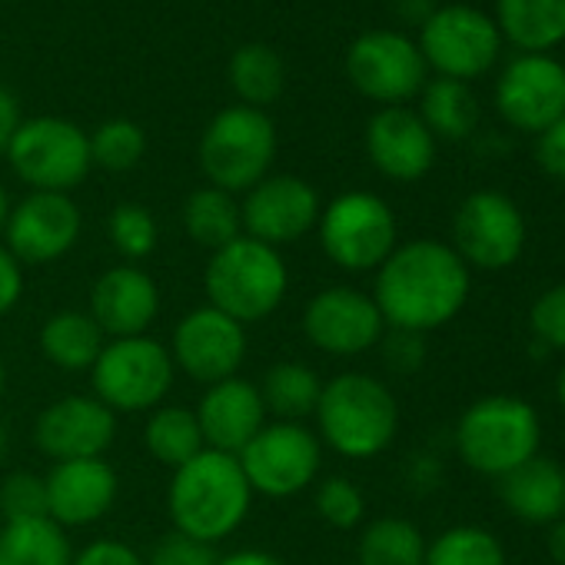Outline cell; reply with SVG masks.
<instances>
[{"instance_id":"cell-14","label":"cell","mask_w":565,"mask_h":565,"mask_svg":"<svg viewBox=\"0 0 565 565\" xmlns=\"http://www.w3.org/2000/svg\"><path fill=\"white\" fill-rule=\"evenodd\" d=\"M323 213V200L313 183L294 173H269L253 190L243 193L239 216L243 233L282 249L297 239H303L310 230H317Z\"/></svg>"},{"instance_id":"cell-10","label":"cell","mask_w":565,"mask_h":565,"mask_svg":"<svg viewBox=\"0 0 565 565\" xmlns=\"http://www.w3.org/2000/svg\"><path fill=\"white\" fill-rule=\"evenodd\" d=\"M236 459L253 495L290 499L320 482L323 443L317 429L303 423L273 419L249 439V446Z\"/></svg>"},{"instance_id":"cell-53","label":"cell","mask_w":565,"mask_h":565,"mask_svg":"<svg viewBox=\"0 0 565 565\" xmlns=\"http://www.w3.org/2000/svg\"><path fill=\"white\" fill-rule=\"evenodd\" d=\"M562 482H565V466H562Z\"/></svg>"},{"instance_id":"cell-44","label":"cell","mask_w":565,"mask_h":565,"mask_svg":"<svg viewBox=\"0 0 565 565\" xmlns=\"http://www.w3.org/2000/svg\"><path fill=\"white\" fill-rule=\"evenodd\" d=\"M24 297V266L0 243V320H4Z\"/></svg>"},{"instance_id":"cell-42","label":"cell","mask_w":565,"mask_h":565,"mask_svg":"<svg viewBox=\"0 0 565 565\" xmlns=\"http://www.w3.org/2000/svg\"><path fill=\"white\" fill-rule=\"evenodd\" d=\"M71 565H147L143 555L120 542V539H97L90 545H84L81 552H74Z\"/></svg>"},{"instance_id":"cell-13","label":"cell","mask_w":565,"mask_h":565,"mask_svg":"<svg viewBox=\"0 0 565 565\" xmlns=\"http://www.w3.org/2000/svg\"><path fill=\"white\" fill-rule=\"evenodd\" d=\"M525 220L522 210L499 190L469 193L452 216V249L466 266L505 269L522 256Z\"/></svg>"},{"instance_id":"cell-9","label":"cell","mask_w":565,"mask_h":565,"mask_svg":"<svg viewBox=\"0 0 565 565\" xmlns=\"http://www.w3.org/2000/svg\"><path fill=\"white\" fill-rule=\"evenodd\" d=\"M4 157L18 180L41 193H71L94 170L90 134L74 120L51 114L21 120Z\"/></svg>"},{"instance_id":"cell-41","label":"cell","mask_w":565,"mask_h":565,"mask_svg":"<svg viewBox=\"0 0 565 565\" xmlns=\"http://www.w3.org/2000/svg\"><path fill=\"white\" fill-rule=\"evenodd\" d=\"M383 347V360L393 373L399 376H413L423 370L426 363V337L423 333H409V330H390L380 340Z\"/></svg>"},{"instance_id":"cell-33","label":"cell","mask_w":565,"mask_h":565,"mask_svg":"<svg viewBox=\"0 0 565 565\" xmlns=\"http://www.w3.org/2000/svg\"><path fill=\"white\" fill-rule=\"evenodd\" d=\"M426 539L423 529L403 515H383L370 522L356 545V565H423Z\"/></svg>"},{"instance_id":"cell-2","label":"cell","mask_w":565,"mask_h":565,"mask_svg":"<svg viewBox=\"0 0 565 565\" xmlns=\"http://www.w3.org/2000/svg\"><path fill=\"white\" fill-rule=\"evenodd\" d=\"M253 489L239 469L236 456L203 449L180 469H173L167 489V509L177 532L200 542L230 539L249 515Z\"/></svg>"},{"instance_id":"cell-24","label":"cell","mask_w":565,"mask_h":565,"mask_svg":"<svg viewBox=\"0 0 565 565\" xmlns=\"http://www.w3.org/2000/svg\"><path fill=\"white\" fill-rule=\"evenodd\" d=\"M495 489H499L502 505L522 522L548 525L558 515H565L562 466L545 456H532L522 466L509 469L505 476L495 479Z\"/></svg>"},{"instance_id":"cell-22","label":"cell","mask_w":565,"mask_h":565,"mask_svg":"<svg viewBox=\"0 0 565 565\" xmlns=\"http://www.w3.org/2000/svg\"><path fill=\"white\" fill-rule=\"evenodd\" d=\"M370 163L396 183L423 180L436 163V137L409 107H380L366 124Z\"/></svg>"},{"instance_id":"cell-5","label":"cell","mask_w":565,"mask_h":565,"mask_svg":"<svg viewBox=\"0 0 565 565\" xmlns=\"http://www.w3.org/2000/svg\"><path fill=\"white\" fill-rule=\"evenodd\" d=\"M542 423L539 413L519 396H482L456 423L459 459L482 476H505L525 459L539 456Z\"/></svg>"},{"instance_id":"cell-23","label":"cell","mask_w":565,"mask_h":565,"mask_svg":"<svg viewBox=\"0 0 565 565\" xmlns=\"http://www.w3.org/2000/svg\"><path fill=\"white\" fill-rule=\"evenodd\" d=\"M193 413L203 433V446L226 456H239L269 416L256 383L243 376H230L223 383L206 386Z\"/></svg>"},{"instance_id":"cell-46","label":"cell","mask_w":565,"mask_h":565,"mask_svg":"<svg viewBox=\"0 0 565 565\" xmlns=\"http://www.w3.org/2000/svg\"><path fill=\"white\" fill-rule=\"evenodd\" d=\"M216 565H287V562L273 552H263V548H239V552L220 555Z\"/></svg>"},{"instance_id":"cell-32","label":"cell","mask_w":565,"mask_h":565,"mask_svg":"<svg viewBox=\"0 0 565 565\" xmlns=\"http://www.w3.org/2000/svg\"><path fill=\"white\" fill-rule=\"evenodd\" d=\"M143 446L160 466H170V469H180L183 462H190L193 456L206 449L196 413L186 406H167V403L150 413L143 426Z\"/></svg>"},{"instance_id":"cell-48","label":"cell","mask_w":565,"mask_h":565,"mask_svg":"<svg viewBox=\"0 0 565 565\" xmlns=\"http://www.w3.org/2000/svg\"><path fill=\"white\" fill-rule=\"evenodd\" d=\"M396 11L403 14V21L423 24L436 11V4H433V0H396Z\"/></svg>"},{"instance_id":"cell-25","label":"cell","mask_w":565,"mask_h":565,"mask_svg":"<svg viewBox=\"0 0 565 565\" xmlns=\"http://www.w3.org/2000/svg\"><path fill=\"white\" fill-rule=\"evenodd\" d=\"M495 28L522 54H548L565 41V0H495Z\"/></svg>"},{"instance_id":"cell-39","label":"cell","mask_w":565,"mask_h":565,"mask_svg":"<svg viewBox=\"0 0 565 565\" xmlns=\"http://www.w3.org/2000/svg\"><path fill=\"white\" fill-rule=\"evenodd\" d=\"M529 327L545 350H565V282H555L529 310Z\"/></svg>"},{"instance_id":"cell-34","label":"cell","mask_w":565,"mask_h":565,"mask_svg":"<svg viewBox=\"0 0 565 565\" xmlns=\"http://www.w3.org/2000/svg\"><path fill=\"white\" fill-rule=\"evenodd\" d=\"M423 565H509L502 542L482 525H452L426 542Z\"/></svg>"},{"instance_id":"cell-4","label":"cell","mask_w":565,"mask_h":565,"mask_svg":"<svg viewBox=\"0 0 565 565\" xmlns=\"http://www.w3.org/2000/svg\"><path fill=\"white\" fill-rule=\"evenodd\" d=\"M290 290V269L279 249L253 239L236 236L223 249L210 253L203 269V294L206 307L226 313L239 327L259 323L273 317Z\"/></svg>"},{"instance_id":"cell-3","label":"cell","mask_w":565,"mask_h":565,"mask_svg":"<svg viewBox=\"0 0 565 565\" xmlns=\"http://www.w3.org/2000/svg\"><path fill=\"white\" fill-rule=\"evenodd\" d=\"M313 416L320 443L356 462L383 456L399 429V403L393 390L370 373H340L323 383Z\"/></svg>"},{"instance_id":"cell-26","label":"cell","mask_w":565,"mask_h":565,"mask_svg":"<svg viewBox=\"0 0 565 565\" xmlns=\"http://www.w3.org/2000/svg\"><path fill=\"white\" fill-rule=\"evenodd\" d=\"M107 347L104 330L84 310H61L44 320L41 327V353L47 363L67 373H84L97 363L100 350Z\"/></svg>"},{"instance_id":"cell-51","label":"cell","mask_w":565,"mask_h":565,"mask_svg":"<svg viewBox=\"0 0 565 565\" xmlns=\"http://www.w3.org/2000/svg\"><path fill=\"white\" fill-rule=\"evenodd\" d=\"M4 456H8V429L0 423V466H4Z\"/></svg>"},{"instance_id":"cell-35","label":"cell","mask_w":565,"mask_h":565,"mask_svg":"<svg viewBox=\"0 0 565 565\" xmlns=\"http://www.w3.org/2000/svg\"><path fill=\"white\" fill-rule=\"evenodd\" d=\"M143 153H147V134L127 117L104 120L90 134V163L107 173L134 170L143 160Z\"/></svg>"},{"instance_id":"cell-8","label":"cell","mask_w":565,"mask_h":565,"mask_svg":"<svg viewBox=\"0 0 565 565\" xmlns=\"http://www.w3.org/2000/svg\"><path fill=\"white\" fill-rule=\"evenodd\" d=\"M177 380L170 350L147 337L107 340L97 363L90 366L94 396L117 413H153L163 406Z\"/></svg>"},{"instance_id":"cell-30","label":"cell","mask_w":565,"mask_h":565,"mask_svg":"<svg viewBox=\"0 0 565 565\" xmlns=\"http://www.w3.org/2000/svg\"><path fill=\"white\" fill-rule=\"evenodd\" d=\"M226 77H230V87L239 97V104L256 107V110H266L269 104H276L282 87H287V67H282V57L266 44L236 47L230 57Z\"/></svg>"},{"instance_id":"cell-20","label":"cell","mask_w":565,"mask_h":565,"mask_svg":"<svg viewBox=\"0 0 565 565\" xmlns=\"http://www.w3.org/2000/svg\"><path fill=\"white\" fill-rule=\"evenodd\" d=\"M87 313L107 340L147 337L160 317V287L137 263H120L97 276Z\"/></svg>"},{"instance_id":"cell-27","label":"cell","mask_w":565,"mask_h":565,"mask_svg":"<svg viewBox=\"0 0 565 565\" xmlns=\"http://www.w3.org/2000/svg\"><path fill=\"white\" fill-rule=\"evenodd\" d=\"M256 390L263 396L266 413H273L282 423H303L307 416L317 413L323 380L313 366H307L300 360H282L263 373Z\"/></svg>"},{"instance_id":"cell-1","label":"cell","mask_w":565,"mask_h":565,"mask_svg":"<svg viewBox=\"0 0 565 565\" xmlns=\"http://www.w3.org/2000/svg\"><path fill=\"white\" fill-rule=\"evenodd\" d=\"M469 266L443 239L399 243L376 269L373 303L386 330L433 333L456 320L469 300Z\"/></svg>"},{"instance_id":"cell-6","label":"cell","mask_w":565,"mask_h":565,"mask_svg":"<svg viewBox=\"0 0 565 565\" xmlns=\"http://www.w3.org/2000/svg\"><path fill=\"white\" fill-rule=\"evenodd\" d=\"M276 124L266 110L233 104L223 107L200 137V170L210 186L246 193L269 177L276 160Z\"/></svg>"},{"instance_id":"cell-47","label":"cell","mask_w":565,"mask_h":565,"mask_svg":"<svg viewBox=\"0 0 565 565\" xmlns=\"http://www.w3.org/2000/svg\"><path fill=\"white\" fill-rule=\"evenodd\" d=\"M545 548H548V555H552L555 565H565V515H558L555 522H548Z\"/></svg>"},{"instance_id":"cell-11","label":"cell","mask_w":565,"mask_h":565,"mask_svg":"<svg viewBox=\"0 0 565 565\" xmlns=\"http://www.w3.org/2000/svg\"><path fill=\"white\" fill-rule=\"evenodd\" d=\"M423 61L429 71L449 81H476L486 71H492L502 38L499 28L489 14L469 4H446L436 8L423 24H419V41H416Z\"/></svg>"},{"instance_id":"cell-15","label":"cell","mask_w":565,"mask_h":565,"mask_svg":"<svg viewBox=\"0 0 565 565\" xmlns=\"http://www.w3.org/2000/svg\"><path fill=\"white\" fill-rule=\"evenodd\" d=\"M167 350L183 376L213 386L239 373L246 360V327L213 307H196L173 327Z\"/></svg>"},{"instance_id":"cell-45","label":"cell","mask_w":565,"mask_h":565,"mask_svg":"<svg viewBox=\"0 0 565 565\" xmlns=\"http://www.w3.org/2000/svg\"><path fill=\"white\" fill-rule=\"evenodd\" d=\"M21 107H18V100H14V94L8 90V87H0V157L8 153V147H11V140H14V134H18V127H21Z\"/></svg>"},{"instance_id":"cell-29","label":"cell","mask_w":565,"mask_h":565,"mask_svg":"<svg viewBox=\"0 0 565 565\" xmlns=\"http://www.w3.org/2000/svg\"><path fill=\"white\" fill-rule=\"evenodd\" d=\"M183 230L186 236L216 253L236 236H243V216H239V200L226 190L216 186H200L183 200Z\"/></svg>"},{"instance_id":"cell-12","label":"cell","mask_w":565,"mask_h":565,"mask_svg":"<svg viewBox=\"0 0 565 565\" xmlns=\"http://www.w3.org/2000/svg\"><path fill=\"white\" fill-rule=\"evenodd\" d=\"M350 84L380 107H406L426 87L429 67L413 38L399 31H366L347 51Z\"/></svg>"},{"instance_id":"cell-50","label":"cell","mask_w":565,"mask_h":565,"mask_svg":"<svg viewBox=\"0 0 565 565\" xmlns=\"http://www.w3.org/2000/svg\"><path fill=\"white\" fill-rule=\"evenodd\" d=\"M555 396H558V403H562V409H565V366L558 370V380H555Z\"/></svg>"},{"instance_id":"cell-43","label":"cell","mask_w":565,"mask_h":565,"mask_svg":"<svg viewBox=\"0 0 565 565\" xmlns=\"http://www.w3.org/2000/svg\"><path fill=\"white\" fill-rule=\"evenodd\" d=\"M535 163L548 177L565 180V114L535 137Z\"/></svg>"},{"instance_id":"cell-18","label":"cell","mask_w":565,"mask_h":565,"mask_svg":"<svg viewBox=\"0 0 565 565\" xmlns=\"http://www.w3.org/2000/svg\"><path fill=\"white\" fill-rule=\"evenodd\" d=\"M386 333L373 297L356 287H327L303 310V337L327 356H363Z\"/></svg>"},{"instance_id":"cell-31","label":"cell","mask_w":565,"mask_h":565,"mask_svg":"<svg viewBox=\"0 0 565 565\" xmlns=\"http://www.w3.org/2000/svg\"><path fill=\"white\" fill-rule=\"evenodd\" d=\"M416 114L423 117L429 134L443 137V140H466L479 124V104H476L469 84L449 81V77L426 81V87L419 90Z\"/></svg>"},{"instance_id":"cell-52","label":"cell","mask_w":565,"mask_h":565,"mask_svg":"<svg viewBox=\"0 0 565 565\" xmlns=\"http://www.w3.org/2000/svg\"><path fill=\"white\" fill-rule=\"evenodd\" d=\"M4 383H8V370H4V356H0V396H4Z\"/></svg>"},{"instance_id":"cell-21","label":"cell","mask_w":565,"mask_h":565,"mask_svg":"<svg viewBox=\"0 0 565 565\" xmlns=\"http://www.w3.org/2000/svg\"><path fill=\"white\" fill-rule=\"evenodd\" d=\"M47 486V519L61 529H84L100 522L120 492L117 469L107 459H71L54 462L44 476Z\"/></svg>"},{"instance_id":"cell-16","label":"cell","mask_w":565,"mask_h":565,"mask_svg":"<svg viewBox=\"0 0 565 565\" xmlns=\"http://www.w3.org/2000/svg\"><path fill=\"white\" fill-rule=\"evenodd\" d=\"M495 110L509 127L539 137L565 114V67L548 54H519L495 81Z\"/></svg>"},{"instance_id":"cell-19","label":"cell","mask_w":565,"mask_h":565,"mask_svg":"<svg viewBox=\"0 0 565 565\" xmlns=\"http://www.w3.org/2000/svg\"><path fill=\"white\" fill-rule=\"evenodd\" d=\"M117 439V416L90 393L54 399L34 423V446L51 462L104 459Z\"/></svg>"},{"instance_id":"cell-40","label":"cell","mask_w":565,"mask_h":565,"mask_svg":"<svg viewBox=\"0 0 565 565\" xmlns=\"http://www.w3.org/2000/svg\"><path fill=\"white\" fill-rule=\"evenodd\" d=\"M216 558H220L216 545L170 529L167 535H160L153 542V548L143 562L147 565H216Z\"/></svg>"},{"instance_id":"cell-49","label":"cell","mask_w":565,"mask_h":565,"mask_svg":"<svg viewBox=\"0 0 565 565\" xmlns=\"http://www.w3.org/2000/svg\"><path fill=\"white\" fill-rule=\"evenodd\" d=\"M11 193H8V186L0 183V236H4V226H8V220H11Z\"/></svg>"},{"instance_id":"cell-36","label":"cell","mask_w":565,"mask_h":565,"mask_svg":"<svg viewBox=\"0 0 565 565\" xmlns=\"http://www.w3.org/2000/svg\"><path fill=\"white\" fill-rule=\"evenodd\" d=\"M107 236L124 259L140 263L157 249L160 226L143 203H117L107 216Z\"/></svg>"},{"instance_id":"cell-17","label":"cell","mask_w":565,"mask_h":565,"mask_svg":"<svg viewBox=\"0 0 565 565\" xmlns=\"http://www.w3.org/2000/svg\"><path fill=\"white\" fill-rule=\"evenodd\" d=\"M84 230L81 206L71 193H41L31 190L24 200L11 206V220L4 226V246L24 266H41L67 256Z\"/></svg>"},{"instance_id":"cell-38","label":"cell","mask_w":565,"mask_h":565,"mask_svg":"<svg viewBox=\"0 0 565 565\" xmlns=\"http://www.w3.org/2000/svg\"><path fill=\"white\" fill-rule=\"evenodd\" d=\"M47 515V486L38 472H11L0 479V519L4 522H28Z\"/></svg>"},{"instance_id":"cell-28","label":"cell","mask_w":565,"mask_h":565,"mask_svg":"<svg viewBox=\"0 0 565 565\" xmlns=\"http://www.w3.org/2000/svg\"><path fill=\"white\" fill-rule=\"evenodd\" d=\"M74 545L54 519L0 525V565H71Z\"/></svg>"},{"instance_id":"cell-37","label":"cell","mask_w":565,"mask_h":565,"mask_svg":"<svg viewBox=\"0 0 565 565\" xmlns=\"http://www.w3.org/2000/svg\"><path fill=\"white\" fill-rule=\"evenodd\" d=\"M313 505H317V515L327 525L343 529V532L356 529L363 522V515H366V495L347 476H330V479L317 482Z\"/></svg>"},{"instance_id":"cell-7","label":"cell","mask_w":565,"mask_h":565,"mask_svg":"<svg viewBox=\"0 0 565 565\" xmlns=\"http://www.w3.org/2000/svg\"><path fill=\"white\" fill-rule=\"evenodd\" d=\"M327 259L347 273H370L399 246L393 206L370 190H347L333 196L317 223Z\"/></svg>"}]
</instances>
